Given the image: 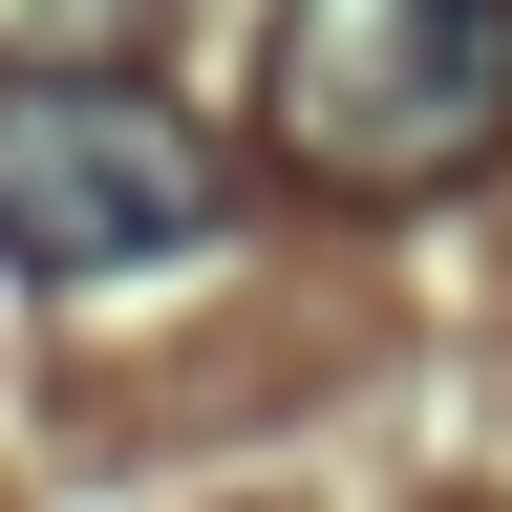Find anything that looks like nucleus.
Segmentation results:
<instances>
[{
    "label": "nucleus",
    "instance_id": "nucleus-3",
    "mask_svg": "<svg viewBox=\"0 0 512 512\" xmlns=\"http://www.w3.org/2000/svg\"><path fill=\"white\" fill-rule=\"evenodd\" d=\"M150 22H171V0H0V64H43V86H128Z\"/></svg>",
    "mask_w": 512,
    "mask_h": 512
},
{
    "label": "nucleus",
    "instance_id": "nucleus-2",
    "mask_svg": "<svg viewBox=\"0 0 512 512\" xmlns=\"http://www.w3.org/2000/svg\"><path fill=\"white\" fill-rule=\"evenodd\" d=\"M192 235H235V150L150 86V64H128V86L0 64V256H22V278H150Z\"/></svg>",
    "mask_w": 512,
    "mask_h": 512
},
{
    "label": "nucleus",
    "instance_id": "nucleus-1",
    "mask_svg": "<svg viewBox=\"0 0 512 512\" xmlns=\"http://www.w3.org/2000/svg\"><path fill=\"white\" fill-rule=\"evenodd\" d=\"M256 150L342 214L470 192L512 150V0H278L256 43Z\"/></svg>",
    "mask_w": 512,
    "mask_h": 512
}]
</instances>
